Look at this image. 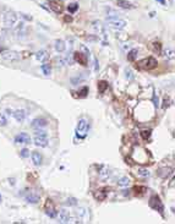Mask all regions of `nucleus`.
<instances>
[{"label":"nucleus","instance_id":"obj_12","mask_svg":"<svg viewBox=\"0 0 175 224\" xmlns=\"http://www.w3.org/2000/svg\"><path fill=\"white\" fill-rule=\"evenodd\" d=\"M87 77H88V72H81L77 76H74V77H71V80H70V81H71L72 85H78V83H81V82L86 81Z\"/></svg>","mask_w":175,"mask_h":224},{"label":"nucleus","instance_id":"obj_5","mask_svg":"<svg viewBox=\"0 0 175 224\" xmlns=\"http://www.w3.org/2000/svg\"><path fill=\"white\" fill-rule=\"evenodd\" d=\"M87 130H88V124H87L86 119H81L78 120L77 122V126H76V134L80 138H83L87 134Z\"/></svg>","mask_w":175,"mask_h":224},{"label":"nucleus","instance_id":"obj_11","mask_svg":"<svg viewBox=\"0 0 175 224\" xmlns=\"http://www.w3.org/2000/svg\"><path fill=\"white\" fill-rule=\"evenodd\" d=\"M15 142L16 143H26V145H28L31 142V137H30V135L28 134L22 132V134L17 135V136L15 137Z\"/></svg>","mask_w":175,"mask_h":224},{"label":"nucleus","instance_id":"obj_20","mask_svg":"<svg viewBox=\"0 0 175 224\" xmlns=\"http://www.w3.org/2000/svg\"><path fill=\"white\" fill-rule=\"evenodd\" d=\"M54 48H55L56 51L63 53L64 50L66 49V44H65V42H64L63 39H56V40H55V44H54Z\"/></svg>","mask_w":175,"mask_h":224},{"label":"nucleus","instance_id":"obj_27","mask_svg":"<svg viewBox=\"0 0 175 224\" xmlns=\"http://www.w3.org/2000/svg\"><path fill=\"white\" fill-rule=\"evenodd\" d=\"M118 185L121 186V187H125V186H129L130 185V179L127 176H122L118 180Z\"/></svg>","mask_w":175,"mask_h":224},{"label":"nucleus","instance_id":"obj_15","mask_svg":"<svg viewBox=\"0 0 175 224\" xmlns=\"http://www.w3.org/2000/svg\"><path fill=\"white\" fill-rule=\"evenodd\" d=\"M12 115H14V118H15V119H16L17 121H19V122H22L23 120L26 119L27 113H26V110L20 109V110H15L14 113H12Z\"/></svg>","mask_w":175,"mask_h":224},{"label":"nucleus","instance_id":"obj_6","mask_svg":"<svg viewBox=\"0 0 175 224\" xmlns=\"http://www.w3.org/2000/svg\"><path fill=\"white\" fill-rule=\"evenodd\" d=\"M1 58L6 61H19L21 55L17 51H14V50H4L1 53Z\"/></svg>","mask_w":175,"mask_h":224},{"label":"nucleus","instance_id":"obj_44","mask_svg":"<svg viewBox=\"0 0 175 224\" xmlns=\"http://www.w3.org/2000/svg\"><path fill=\"white\" fill-rule=\"evenodd\" d=\"M21 16H22V17H25V19L28 20V21H31V20H32V17H31V16H27L26 14H21Z\"/></svg>","mask_w":175,"mask_h":224},{"label":"nucleus","instance_id":"obj_26","mask_svg":"<svg viewBox=\"0 0 175 224\" xmlns=\"http://www.w3.org/2000/svg\"><path fill=\"white\" fill-rule=\"evenodd\" d=\"M137 54H138L137 49H131L129 53H127V60H129V61H135L136 58H137Z\"/></svg>","mask_w":175,"mask_h":224},{"label":"nucleus","instance_id":"obj_21","mask_svg":"<svg viewBox=\"0 0 175 224\" xmlns=\"http://www.w3.org/2000/svg\"><path fill=\"white\" fill-rule=\"evenodd\" d=\"M45 213H47V216H48V217H50V218H55V217H56L58 212H56V209H55V207H54V206L51 205V202H50V207H49V205L47 203Z\"/></svg>","mask_w":175,"mask_h":224},{"label":"nucleus","instance_id":"obj_17","mask_svg":"<svg viewBox=\"0 0 175 224\" xmlns=\"http://www.w3.org/2000/svg\"><path fill=\"white\" fill-rule=\"evenodd\" d=\"M92 27H93V29L99 34V33H102V34H104L106 33V29H104V25L101 22V21H93L92 22Z\"/></svg>","mask_w":175,"mask_h":224},{"label":"nucleus","instance_id":"obj_33","mask_svg":"<svg viewBox=\"0 0 175 224\" xmlns=\"http://www.w3.org/2000/svg\"><path fill=\"white\" fill-rule=\"evenodd\" d=\"M66 206H76L77 205V200L75 198V197H69L66 200V202H65Z\"/></svg>","mask_w":175,"mask_h":224},{"label":"nucleus","instance_id":"obj_36","mask_svg":"<svg viewBox=\"0 0 175 224\" xmlns=\"http://www.w3.org/2000/svg\"><path fill=\"white\" fill-rule=\"evenodd\" d=\"M151 130H143V131H141V136H142V138L143 140H147V138H149L151 137Z\"/></svg>","mask_w":175,"mask_h":224},{"label":"nucleus","instance_id":"obj_18","mask_svg":"<svg viewBox=\"0 0 175 224\" xmlns=\"http://www.w3.org/2000/svg\"><path fill=\"white\" fill-rule=\"evenodd\" d=\"M108 189H101V190H97L94 192V197L96 200H98V201H104L108 195V192H107Z\"/></svg>","mask_w":175,"mask_h":224},{"label":"nucleus","instance_id":"obj_10","mask_svg":"<svg viewBox=\"0 0 175 224\" xmlns=\"http://www.w3.org/2000/svg\"><path fill=\"white\" fill-rule=\"evenodd\" d=\"M74 58H75V60H76L78 64H81V65H83V66L88 65V61H87V55H85L83 53H81V51L74 53Z\"/></svg>","mask_w":175,"mask_h":224},{"label":"nucleus","instance_id":"obj_8","mask_svg":"<svg viewBox=\"0 0 175 224\" xmlns=\"http://www.w3.org/2000/svg\"><path fill=\"white\" fill-rule=\"evenodd\" d=\"M48 5H49V8L54 11L55 14H61L63 13V5L59 3V1H56V0H49L48 1Z\"/></svg>","mask_w":175,"mask_h":224},{"label":"nucleus","instance_id":"obj_43","mask_svg":"<svg viewBox=\"0 0 175 224\" xmlns=\"http://www.w3.org/2000/svg\"><path fill=\"white\" fill-rule=\"evenodd\" d=\"M64 21H65V22H71V21H72V17L70 16V15H66L65 17H64Z\"/></svg>","mask_w":175,"mask_h":224},{"label":"nucleus","instance_id":"obj_29","mask_svg":"<svg viewBox=\"0 0 175 224\" xmlns=\"http://www.w3.org/2000/svg\"><path fill=\"white\" fill-rule=\"evenodd\" d=\"M77 9H78V4H77V3H72V4H70L69 6H67L69 13H71V14L76 13V10H77Z\"/></svg>","mask_w":175,"mask_h":224},{"label":"nucleus","instance_id":"obj_35","mask_svg":"<svg viewBox=\"0 0 175 224\" xmlns=\"http://www.w3.org/2000/svg\"><path fill=\"white\" fill-rule=\"evenodd\" d=\"M153 49H154V51L158 53V54H160V53H162V45H160V43L159 42H154L153 43Z\"/></svg>","mask_w":175,"mask_h":224},{"label":"nucleus","instance_id":"obj_42","mask_svg":"<svg viewBox=\"0 0 175 224\" xmlns=\"http://www.w3.org/2000/svg\"><path fill=\"white\" fill-rule=\"evenodd\" d=\"M153 102H154V103H153V104H154V107H156V108H158V105H159V103H158V97H157L156 94L153 96Z\"/></svg>","mask_w":175,"mask_h":224},{"label":"nucleus","instance_id":"obj_24","mask_svg":"<svg viewBox=\"0 0 175 224\" xmlns=\"http://www.w3.org/2000/svg\"><path fill=\"white\" fill-rule=\"evenodd\" d=\"M116 4H118V6L122 9H133V5L129 1H126V0H116Z\"/></svg>","mask_w":175,"mask_h":224},{"label":"nucleus","instance_id":"obj_13","mask_svg":"<svg viewBox=\"0 0 175 224\" xmlns=\"http://www.w3.org/2000/svg\"><path fill=\"white\" fill-rule=\"evenodd\" d=\"M26 201L28 202V203H32V205H36V203H38L39 202V196L37 195V193H34V192H27L26 193Z\"/></svg>","mask_w":175,"mask_h":224},{"label":"nucleus","instance_id":"obj_30","mask_svg":"<svg viewBox=\"0 0 175 224\" xmlns=\"http://www.w3.org/2000/svg\"><path fill=\"white\" fill-rule=\"evenodd\" d=\"M40 69H42V71L45 76H48L50 75V66H49V64H43L42 66H40Z\"/></svg>","mask_w":175,"mask_h":224},{"label":"nucleus","instance_id":"obj_31","mask_svg":"<svg viewBox=\"0 0 175 224\" xmlns=\"http://www.w3.org/2000/svg\"><path fill=\"white\" fill-rule=\"evenodd\" d=\"M56 65L58 66H65V65H67V61H66V59L65 58H56Z\"/></svg>","mask_w":175,"mask_h":224},{"label":"nucleus","instance_id":"obj_37","mask_svg":"<svg viewBox=\"0 0 175 224\" xmlns=\"http://www.w3.org/2000/svg\"><path fill=\"white\" fill-rule=\"evenodd\" d=\"M87 93H88V87H86V86H85V87L82 88V90L80 91L78 97H80V98H85V97L87 96Z\"/></svg>","mask_w":175,"mask_h":224},{"label":"nucleus","instance_id":"obj_41","mask_svg":"<svg viewBox=\"0 0 175 224\" xmlns=\"http://www.w3.org/2000/svg\"><path fill=\"white\" fill-rule=\"evenodd\" d=\"M81 50L82 51H85V55H87V56H90V50L86 48L85 45H81Z\"/></svg>","mask_w":175,"mask_h":224},{"label":"nucleus","instance_id":"obj_23","mask_svg":"<svg viewBox=\"0 0 175 224\" xmlns=\"http://www.w3.org/2000/svg\"><path fill=\"white\" fill-rule=\"evenodd\" d=\"M42 161H43V158L39 152H32V162L34 163V166H40Z\"/></svg>","mask_w":175,"mask_h":224},{"label":"nucleus","instance_id":"obj_45","mask_svg":"<svg viewBox=\"0 0 175 224\" xmlns=\"http://www.w3.org/2000/svg\"><path fill=\"white\" fill-rule=\"evenodd\" d=\"M158 3H160L162 5H165V0H157Z\"/></svg>","mask_w":175,"mask_h":224},{"label":"nucleus","instance_id":"obj_32","mask_svg":"<svg viewBox=\"0 0 175 224\" xmlns=\"http://www.w3.org/2000/svg\"><path fill=\"white\" fill-rule=\"evenodd\" d=\"M107 13H108V17L109 19H114V17H119V13H116V11L112 10V9H108L107 10Z\"/></svg>","mask_w":175,"mask_h":224},{"label":"nucleus","instance_id":"obj_34","mask_svg":"<svg viewBox=\"0 0 175 224\" xmlns=\"http://www.w3.org/2000/svg\"><path fill=\"white\" fill-rule=\"evenodd\" d=\"M138 175H141L143 176V178H147V176H149V172L147 169H143V168H140L138 169Z\"/></svg>","mask_w":175,"mask_h":224},{"label":"nucleus","instance_id":"obj_7","mask_svg":"<svg viewBox=\"0 0 175 224\" xmlns=\"http://www.w3.org/2000/svg\"><path fill=\"white\" fill-rule=\"evenodd\" d=\"M34 145L38 147L48 146V135H36L34 136Z\"/></svg>","mask_w":175,"mask_h":224},{"label":"nucleus","instance_id":"obj_47","mask_svg":"<svg viewBox=\"0 0 175 224\" xmlns=\"http://www.w3.org/2000/svg\"><path fill=\"white\" fill-rule=\"evenodd\" d=\"M1 200H3V197H1V195H0V203H1Z\"/></svg>","mask_w":175,"mask_h":224},{"label":"nucleus","instance_id":"obj_25","mask_svg":"<svg viewBox=\"0 0 175 224\" xmlns=\"http://www.w3.org/2000/svg\"><path fill=\"white\" fill-rule=\"evenodd\" d=\"M132 191H133V193H135V195L142 196V195H144V193H146L147 189H146L144 186H135V187L132 189Z\"/></svg>","mask_w":175,"mask_h":224},{"label":"nucleus","instance_id":"obj_38","mask_svg":"<svg viewBox=\"0 0 175 224\" xmlns=\"http://www.w3.org/2000/svg\"><path fill=\"white\" fill-rule=\"evenodd\" d=\"M86 40H87V42H97L98 37L94 36V34H88V36L86 37Z\"/></svg>","mask_w":175,"mask_h":224},{"label":"nucleus","instance_id":"obj_40","mask_svg":"<svg viewBox=\"0 0 175 224\" xmlns=\"http://www.w3.org/2000/svg\"><path fill=\"white\" fill-rule=\"evenodd\" d=\"M20 154L22 158H27V157H30V151H28L27 148H23L21 152H20Z\"/></svg>","mask_w":175,"mask_h":224},{"label":"nucleus","instance_id":"obj_9","mask_svg":"<svg viewBox=\"0 0 175 224\" xmlns=\"http://www.w3.org/2000/svg\"><path fill=\"white\" fill-rule=\"evenodd\" d=\"M47 125H48V120L44 119V118H37L31 124V126L33 129H42V127H45Z\"/></svg>","mask_w":175,"mask_h":224},{"label":"nucleus","instance_id":"obj_28","mask_svg":"<svg viewBox=\"0 0 175 224\" xmlns=\"http://www.w3.org/2000/svg\"><path fill=\"white\" fill-rule=\"evenodd\" d=\"M107 88H108V83L106 81H99L98 82V90H99L101 93H104V91H106Z\"/></svg>","mask_w":175,"mask_h":224},{"label":"nucleus","instance_id":"obj_1","mask_svg":"<svg viewBox=\"0 0 175 224\" xmlns=\"http://www.w3.org/2000/svg\"><path fill=\"white\" fill-rule=\"evenodd\" d=\"M3 22L5 27H9V28L14 27L17 22V14L14 13V11H6L3 16Z\"/></svg>","mask_w":175,"mask_h":224},{"label":"nucleus","instance_id":"obj_46","mask_svg":"<svg viewBox=\"0 0 175 224\" xmlns=\"http://www.w3.org/2000/svg\"><path fill=\"white\" fill-rule=\"evenodd\" d=\"M127 76H129V79L131 77V71H126V77H127Z\"/></svg>","mask_w":175,"mask_h":224},{"label":"nucleus","instance_id":"obj_19","mask_svg":"<svg viewBox=\"0 0 175 224\" xmlns=\"http://www.w3.org/2000/svg\"><path fill=\"white\" fill-rule=\"evenodd\" d=\"M69 219H70L69 211L60 209V212H59V222L60 223H69Z\"/></svg>","mask_w":175,"mask_h":224},{"label":"nucleus","instance_id":"obj_22","mask_svg":"<svg viewBox=\"0 0 175 224\" xmlns=\"http://www.w3.org/2000/svg\"><path fill=\"white\" fill-rule=\"evenodd\" d=\"M174 49L173 48H167L164 51H163V56H164L165 60L168 61H173L174 60Z\"/></svg>","mask_w":175,"mask_h":224},{"label":"nucleus","instance_id":"obj_14","mask_svg":"<svg viewBox=\"0 0 175 224\" xmlns=\"http://www.w3.org/2000/svg\"><path fill=\"white\" fill-rule=\"evenodd\" d=\"M36 59L38 61H40V63H45L49 59V53L47 50H44V49L39 50V51L36 53Z\"/></svg>","mask_w":175,"mask_h":224},{"label":"nucleus","instance_id":"obj_4","mask_svg":"<svg viewBox=\"0 0 175 224\" xmlns=\"http://www.w3.org/2000/svg\"><path fill=\"white\" fill-rule=\"evenodd\" d=\"M107 22H108V25L114 29H122L126 26V21L119 19V17H114V19H109V17H107Z\"/></svg>","mask_w":175,"mask_h":224},{"label":"nucleus","instance_id":"obj_39","mask_svg":"<svg viewBox=\"0 0 175 224\" xmlns=\"http://www.w3.org/2000/svg\"><path fill=\"white\" fill-rule=\"evenodd\" d=\"M8 125V120L3 114H0V126H6Z\"/></svg>","mask_w":175,"mask_h":224},{"label":"nucleus","instance_id":"obj_16","mask_svg":"<svg viewBox=\"0 0 175 224\" xmlns=\"http://www.w3.org/2000/svg\"><path fill=\"white\" fill-rule=\"evenodd\" d=\"M173 174V168H169V167H163V168H159L158 169V175L160 178H168L169 175Z\"/></svg>","mask_w":175,"mask_h":224},{"label":"nucleus","instance_id":"obj_3","mask_svg":"<svg viewBox=\"0 0 175 224\" xmlns=\"http://www.w3.org/2000/svg\"><path fill=\"white\" fill-rule=\"evenodd\" d=\"M149 207L153 208L154 211H158L160 214H163V211H164V206H163L160 198L157 196V195H153L152 197L149 198Z\"/></svg>","mask_w":175,"mask_h":224},{"label":"nucleus","instance_id":"obj_2","mask_svg":"<svg viewBox=\"0 0 175 224\" xmlns=\"http://www.w3.org/2000/svg\"><path fill=\"white\" fill-rule=\"evenodd\" d=\"M137 66L142 70H153L157 67V60L153 56H148L137 63Z\"/></svg>","mask_w":175,"mask_h":224}]
</instances>
